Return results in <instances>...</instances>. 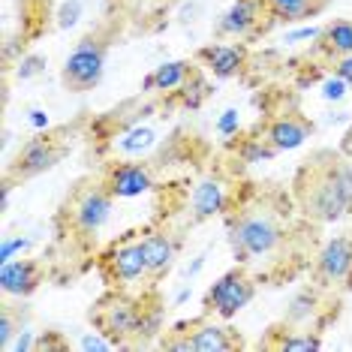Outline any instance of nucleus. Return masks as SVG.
Here are the masks:
<instances>
[{
  "instance_id": "nucleus-24",
  "label": "nucleus",
  "mask_w": 352,
  "mask_h": 352,
  "mask_svg": "<svg viewBox=\"0 0 352 352\" xmlns=\"http://www.w3.org/2000/svg\"><path fill=\"white\" fill-rule=\"evenodd\" d=\"M328 3L331 0H265L274 25H301V21L322 15Z\"/></svg>"
},
{
  "instance_id": "nucleus-14",
  "label": "nucleus",
  "mask_w": 352,
  "mask_h": 352,
  "mask_svg": "<svg viewBox=\"0 0 352 352\" xmlns=\"http://www.w3.org/2000/svg\"><path fill=\"white\" fill-rule=\"evenodd\" d=\"M238 178L235 169H229V166H214L211 175L202 178L196 184L193 196H190V211H193V220L190 223H202L208 217H214V214H223L232 202V196H235Z\"/></svg>"
},
{
  "instance_id": "nucleus-8",
  "label": "nucleus",
  "mask_w": 352,
  "mask_h": 352,
  "mask_svg": "<svg viewBox=\"0 0 352 352\" xmlns=\"http://www.w3.org/2000/svg\"><path fill=\"white\" fill-rule=\"evenodd\" d=\"M115 43V25H100L91 34H85L76 43V49L69 52V58L63 60L60 69V85L69 94H87L102 82L106 73V60Z\"/></svg>"
},
{
  "instance_id": "nucleus-19",
  "label": "nucleus",
  "mask_w": 352,
  "mask_h": 352,
  "mask_svg": "<svg viewBox=\"0 0 352 352\" xmlns=\"http://www.w3.org/2000/svg\"><path fill=\"white\" fill-rule=\"evenodd\" d=\"M193 58L214 78H238L247 69V60H250V45L238 43V39H232V43H211V45H202Z\"/></svg>"
},
{
  "instance_id": "nucleus-22",
  "label": "nucleus",
  "mask_w": 352,
  "mask_h": 352,
  "mask_svg": "<svg viewBox=\"0 0 352 352\" xmlns=\"http://www.w3.org/2000/svg\"><path fill=\"white\" fill-rule=\"evenodd\" d=\"M226 154H232L238 163H244V166H256V163H262V160H274L280 151L271 145L268 135L262 133L259 126H250L247 133L232 135V142L226 145Z\"/></svg>"
},
{
  "instance_id": "nucleus-25",
  "label": "nucleus",
  "mask_w": 352,
  "mask_h": 352,
  "mask_svg": "<svg viewBox=\"0 0 352 352\" xmlns=\"http://www.w3.org/2000/svg\"><path fill=\"white\" fill-rule=\"evenodd\" d=\"M310 154L322 163L328 178L338 184V190L349 199V205H352V157L343 154L340 148H316V151H310Z\"/></svg>"
},
{
  "instance_id": "nucleus-9",
  "label": "nucleus",
  "mask_w": 352,
  "mask_h": 352,
  "mask_svg": "<svg viewBox=\"0 0 352 352\" xmlns=\"http://www.w3.org/2000/svg\"><path fill=\"white\" fill-rule=\"evenodd\" d=\"M208 85L202 76L199 60H169L163 67H157L154 73L142 78V91L145 94H160L166 100V106H181V109H199L202 100L208 97V87L202 91H190V87Z\"/></svg>"
},
{
  "instance_id": "nucleus-21",
  "label": "nucleus",
  "mask_w": 352,
  "mask_h": 352,
  "mask_svg": "<svg viewBox=\"0 0 352 352\" xmlns=\"http://www.w3.org/2000/svg\"><path fill=\"white\" fill-rule=\"evenodd\" d=\"M314 54L328 63L349 58L352 54V19H334V21H328L325 28H319Z\"/></svg>"
},
{
  "instance_id": "nucleus-32",
  "label": "nucleus",
  "mask_w": 352,
  "mask_h": 352,
  "mask_svg": "<svg viewBox=\"0 0 352 352\" xmlns=\"http://www.w3.org/2000/svg\"><path fill=\"white\" fill-rule=\"evenodd\" d=\"M166 6H175V3H184V0H163Z\"/></svg>"
},
{
  "instance_id": "nucleus-26",
  "label": "nucleus",
  "mask_w": 352,
  "mask_h": 352,
  "mask_svg": "<svg viewBox=\"0 0 352 352\" xmlns=\"http://www.w3.org/2000/svg\"><path fill=\"white\" fill-rule=\"evenodd\" d=\"M34 352H69V338H63L60 331H43L36 338Z\"/></svg>"
},
{
  "instance_id": "nucleus-29",
  "label": "nucleus",
  "mask_w": 352,
  "mask_h": 352,
  "mask_svg": "<svg viewBox=\"0 0 352 352\" xmlns=\"http://www.w3.org/2000/svg\"><path fill=\"white\" fill-rule=\"evenodd\" d=\"M25 247H28L25 238H6V241H3V250H0V262L15 259V250H25Z\"/></svg>"
},
{
  "instance_id": "nucleus-20",
  "label": "nucleus",
  "mask_w": 352,
  "mask_h": 352,
  "mask_svg": "<svg viewBox=\"0 0 352 352\" xmlns=\"http://www.w3.org/2000/svg\"><path fill=\"white\" fill-rule=\"evenodd\" d=\"M256 349L262 352H310V349H322V334L310 331L304 325H295L289 319H277L262 331Z\"/></svg>"
},
{
  "instance_id": "nucleus-30",
  "label": "nucleus",
  "mask_w": 352,
  "mask_h": 352,
  "mask_svg": "<svg viewBox=\"0 0 352 352\" xmlns=\"http://www.w3.org/2000/svg\"><path fill=\"white\" fill-rule=\"evenodd\" d=\"M340 151H343V154H349V157H352V126L346 130V135H343V142H340Z\"/></svg>"
},
{
  "instance_id": "nucleus-16",
  "label": "nucleus",
  "mask_w": 352,
  "mask_h": 352,
  "mask_svg": "<svg viewBox=\"0 0 352 352\" xmlns=\"http://www.w3.org/2000/svg\"><path fill=\"white\" fill-rule=\"evenodd\" d=\"M100 175L115 193V199L142 196L157 184V169L151 160H109Z\"/></svg>"
},
{
  "instance_id": "nucleus-1",
  "label": "nucleus",
  "mask_w": 352,
  "mask_h": 352,
  "mask_svg": "<svg viewBox=\"0 0 352 352\" xmlns=\"http://www.w3.org/2000/svg\"><path fill=\"white\" fill-rule=\"evenodd\" d=\"M226 238L238 265H247L262 286H283L310 271L319 250L316 223L295 208L289 187L241 181L223 211Z\"/></svg>"
},
{
  "instance_id": "nucleus-13",
  "label": "nucleus",
  "mask_w": 352,
  "mask_h": 352,
  "mask_svg": "<svg viewBox=\"0 0 352 352\" xmlns=\"http://www.w3.org/2000/svg\"><path fill=\"white\" fill-rule=\"evenodd\" d=\"M340 298L343 295L328 292V289H322L319 283L310 280V283H304L301 289L292 295V301H289V307H286L283 319H289V322H295V325H304V328H310V331L322 334V328L338 319Z\"/></svg>"
},
{
  "instance_id": "nucleus-7",
  "label": "nucleus",
  "mask_w": 352,
  "mask_h": 352,
  "mask_svg": "<svg viewBox=\"0 0 352 352\" xmlns=\"http://www.w3.org/2000/svg\"><path fill=\"white\" fill-rule=\"evenodd\" d=\"M157 346L166 352H238L247 349V340L238 328L223 325V319L199 314L163 328Z\"/></svg>"
},
{
  "instance_id": "nucleus-3",
  "label": "nucleus",
  "mask_w": 352,
  "mask_h": 352,
  "mask_svg": "<svg viewBox=\"0 0 352 352\" xmlns=\"http://www.w3.org/2000/svg\"><path fill=\"white\" fill-rule=\"evenodd\" d=\"M163 295L160 286L145 289H106L87 310L91 328L115 349L157 346L163 334Z\"/></svg>"
},
{
  "instance_id": "nucleus-17",
  "label": "nucleus",
  "mask_w": 352,
  "mask_h": 352,
  "mask_svg": "<svg viewBox=\"0 0 352 352\" xmlns=\"http://www.w3.org/2000/svg\"><path fill=\"white\" fill-rule=\"evenodd\" d=\"M142 247H145L151 286H160L181 256V235L169 226H148L142 229Z\"/></svg>"
},
{
  "instance_id": "nucleus-31",
  "label": "nucleus",
  "mask_w": 352,
  "mask_h": 352,
  "mask_svg": "<svg viewBox=\"0 0 352 352\" xmlns=\"http://www.w3.org/2000/svg\"><path fill=\"white\" fill-rule=\"evenodd\" d=\"M111 3V10H126V6H133L135 0H109Z\"/></svg>"
},
{
  "instance_id": "nucleus-6",
  "label": "nucleus",
  "mask_w": 352,
  "mask_h": 352,
  "mask_svg": "<svg viewBox=\"0 0 352 352\" xmlns=\"http://www.w3.org/2000/svg\"><path fill=\"white\" fill-rule=\"evenodd\" d=\"M94 271L106 289H145L151 286L145 247H142V229L111 238L94 256Z\"/></svg>"
},
{
  "instance_id": "nucleus-15",
  "label": "nucleus",
  "mask_w": 352,
  "mask_h": 352,
  "mask_svg": "<svg viewBox=\"0 0 352 352\" xmlns=\"http://www.w3.org/2000/svg\"><path fill=\"white\" fill-rule=\"evenodd\" d=\"M274 28L268 15L265 0H232V6L220 15L217 21V39H238V43H250V39L268 34Z\"/></svg>"
},
{
  "instance_id": "nucleus-12",
  "label": "nucleus",
  "mask_w": 352,
  "mask_h": 352,
  "mask_svg": "<svg viewBox=\"0 0 352 352\" xmlns=\"http://www.w3.org/2000/svg\"><path fill=\"white\" fill-rule=\"evenodd\" d=\"M307 274L314 283L334 295L352 292V232H343L319 244Z\"/></svg>"
},
{
  "instance_id": "nucleus-23",
  "label": "nucleus",
  "mask_w": 352,
  "mask_h": 352,
  "mask_svg": "<svg viewBox=\"0 0 352 352\" xmlns=\"http://www.w3.org/2000/svg\"><path fill=\"white\" fill-rule=\"evenodd\" d=\"M25 328H30V307L25 298L3 295V301H0V346L12 349V343L25 334Z\"/></svg>"
},
{
  "instance_id": "nucleus-2",
  "label": "nucleus",
  "mask_w": 352,
  "mask_h": 352,
  "mask_svg": "<svg viewBox=\"0 0 352 352\" xmlns=\"http://www.w3.org/2000/svg\"><path fill=\"white\" fill-rule=\"evenodd\" d=\"M115 202L118 199L100 172L85 175L69 187L54 211V265H63L69 274L94 265L100 232L106 229Z\"/></svg>"
},
{
  "instance_id": "nucleus-10",
  "label": "nucleus",
  "mask_w": 352,
  "mask_h": 352,
  "mask_svg": "<svg viewBox=\"0 0 352 352\" xmlns=\"http://www.w3.org/2000/svg\"><path fill=\"white\" fill-rule=\"evenodd\" d=\"M259 280L247 265H232L226 274H220L214 280L211 286H208V292L202 295V314L205 316H214V319H232L238 316L241 310L256 298V292H259Z\"/></svg>"
},
{
  "instance_id": "nucleus-18",
  "label": "nucleus",
  "mask_w": 352,
  "mask_h": 352,
  "mask_svg": "<svg viewBox=\"0 0 352 352\" xmlns=\"http://www.w3.org/2000/svg\"><path fill=\"white\" fill-rule=\"evenodd\" d=\"M52 277L49 262L43 259H10V262H0V292L3 295H15V298H30L45 280Z\"/></svg>"
},
{
  "instance_id": "nucleus-28",
  "label": "nucleus",
  "mask_w": 352,
  "mask_h": 352,
  "mask_svg": "<svg viewBox=\"0 0 352 352\" xmlns=\"http://www.w3.org/2000/svg\"><path fill=\"white\" fill-rule=\"evenodd\" d=\"M331 73H334V78L346 82V87H352V54H349V58L334 60V63H331Z\"/></svg>"
},
{
  "instance_id": "nucleus-4",
  "label": "nucleus",
  "mask_w": 352,
  "mask_h": 352,
  "mask_svg": "<svg viewBox=\"0 0 352 352\" xmlns=\"http://www.w3.org/2000/svg\"><path fill=\"white\" fill-rule=\"evenodd\" d=\"M289 193L295 199V208L316 226H328V223H338L346 214H352L349 199L338 190V184L328 178V172L314 154L304 157L301 166L295 169Z\"/></svg>"
},
{
  "instance_id": "nucleus-11",
  "label": "nucleus",
  "mask_w": 352,
  "mask_h": 352,
  "mask_svg": "<svg viewBox=\"0 0 352 352\" xmlns=\"http://www.w3.org/2000/svg\"><path fill=\"white\" fill-rule=\"evenodd\" d=\"M256 126L268 135V142L280 151V154H283V151L301 148L304 142L314 135V130H316L314 121L304 115L298 102L286 100L283 94H280L274 102H268V106H265V118H262Z\"/></svg>"
},
{
  "instance_id": "nucleus-27",
  "label": "nucleus",
  "mask_w": 352,
  "mask_h": 352,
  "mask_svg": "<svg viewBox=\"0 0 352 352\" xmlns=\"http://www.w3.org/2000/svg\"><path fill=\"white\" fill-rule=\"evenodd\" d=\"M45 67V58H39V54H28V58L19 60V78H30L36 73H43Z\"/></svg>"
},
{
  "instance_id": "nucleus-5",
  "label": "nucleus",
  "mask_w": 352,
  "mask_h": 352,
  "mask_svg": "<svg viewBox=\"0 0 352 352\" xmlns=\"http://www.w3.org/2000/svg\"><path fill=\"white\" fill-rule=\"evenodd\" d=\"M78 126H54V130L36 133L34 139H28L10 163L3 166V187H15V184H28L39 178V175L52 172L54 166H60L73 151V135Z\"/></svg>"
}]
</instances>
